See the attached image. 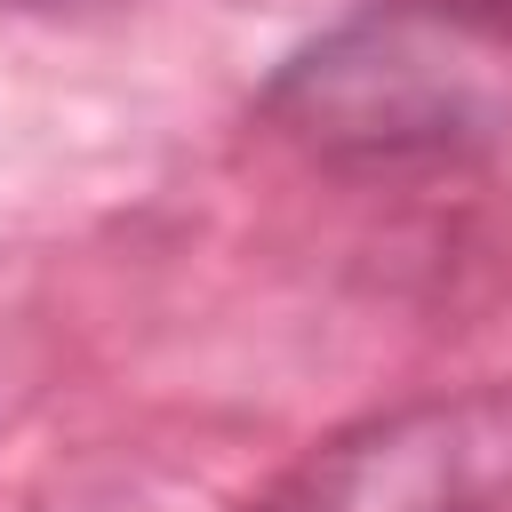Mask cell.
Masks as SVG:
<instances>
[{"instance_id": "cell-1", "label": "cell", "mask_w": 512, "mask_h": 512, "mask_svg": "<svg viewBox=\"0 0 512 512\" xmlns=\"http://www.w3.org/2000/svg\"><path fill=\"white\" fill-rule=\"evenodd\" d=\"M272 120L336 160L488 144L512 120V24L464 0L360 16L272 80Z\"/></svg>"}, {"instance_id": "cell-3", "label": "cell", "mask_w": 512, "mask_h": 512, "mask_svg": "<svg viewBox=\"0 0 512 512\" xmlns=\"http://www.w3.org/2000/svg\"><path fill=\"white\" fill-rule=\"evenodd\" d=\"M464 8H480V16H496V24H512V0H464Z\"/></svg>"}, {"instance_id": "cell-2", "label": "cell", "mask_w": 512, "mask_h": 512, "mask_svg": "<svg viewBox=\"0 0 512 512\" xmlns=\"http://www.w3.org/2000/svg\"><path fill=\"white\" fill-rule=\"evenodd\" d=\"M248 512H512V384L376 408L304 448Z\"/></svg>"}]
</instances>
